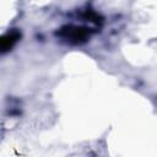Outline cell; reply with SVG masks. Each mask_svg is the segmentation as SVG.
<instances>
[{
    "mask_svg": "<svg viewBox=\"0 0 157 157\" xmlns=\"http://www.w3.org/2000/svg\"><path fill=\"white\" fill-rule=\"evenodd\" d=\"M61 36L64 38L69 39L70 42L78 43L87 38L88 31L86 28H81V27H66V28L61 29Z\"/></svg>",
    "mask_w": 157,
    "mask_h": 157,
    "instance_id": "1",
    "label": "cell"
},
{
    "mask_svg": "<svg viewBox=\"0 0 157 157\" xmlns=\"http://www.w3.org/2000/svg\"><path fill=\"white\" fill-rule=\"evenodd\" d=\"M18 37H20V34L17 32H11V33H7L6 36H4L2 39H1V49H2V52L9 50L16 43Z\"/></svg>",
    "mask_w": 157,
    "mask_h": 157,
    "instance_id": "2",
    "label": "cell"
}]
</instances>
